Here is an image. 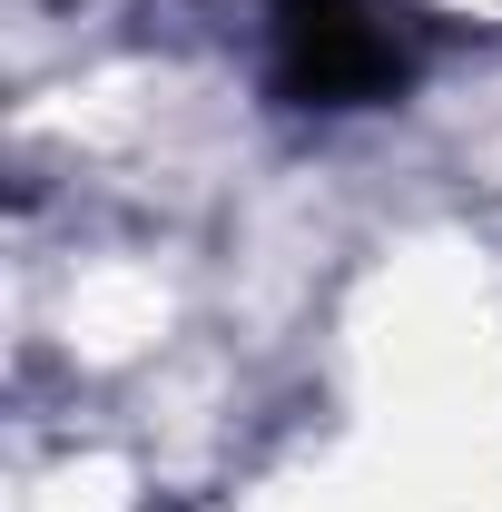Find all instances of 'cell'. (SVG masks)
I'll return each mask as SVG.
<instances>
[{
    "label": "cell",
    "instance_id": "obj_1",
    "mask_svg": "<svg viewBox=\"0 0 502 512\" xmlns=\"http://www.w3.org/2000/svg\"><path fill=\"white\" fill-rule=\"evenodd\" d=\"M276 40H286V89L296 99H355V89L394 79V40L375 30L365 0H286Z\"/></svg>",
    "mask_w": 502,
    "mask_h": 512
}]
</instances>
